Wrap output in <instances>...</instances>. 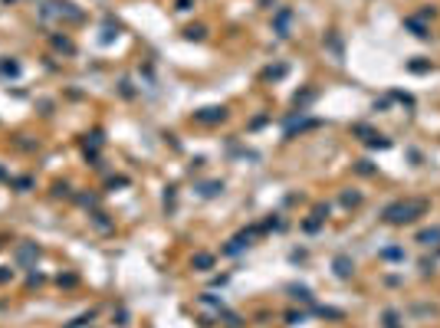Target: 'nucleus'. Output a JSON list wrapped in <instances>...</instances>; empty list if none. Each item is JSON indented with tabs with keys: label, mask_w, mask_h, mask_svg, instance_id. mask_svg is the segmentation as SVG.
I'll return each mask as SVG.
<instances>
[{
	"label": "nucleus",
	"mask_w": 440,
	"mask_h": 328,
	"mask_svg": "<svg viewBox=\"0 0 440 328\" xmlns=\"http://www.w3.org/2000/svg\"><path fill=\"white\" fill-rule=\"evenodd\" d=\"M431 210V203L424 200V197H404V200H394L385 207V223H391V227H404V223H414L417 217H424V213Z\"/></svg>",
	"instance_id": "obj_1"
},
{
	"label": "nucleus",
	"mask_w": 440,
	"mask_h": 328,
	"mask_svg": "<svg viewBox=\"0 0 440 328\" xmlns=\"http://www.w3.org/2000/svg\"><path fill=\"white\" fill-rule=\"evenodd\" d=\"M223 118H227V109H223V105H207V109L194 112V122H201V125H220Z\"/></svg>",
	"instance_id": "obj_2"
},
{
	"label": "nucleus",
	"mask_w": 440,
	"mask_h": 328,
	"mask_svg": "<svg viewBox=\"0 0 440 328\" xmlns=\"http://www.w3.org/2000/svg\"><path fill=\"white\" fill-rule=\"evenodd\" d=\"M352 135H358V138H362L365 145H371V148H388V145H391L388 138H381V135H378L375 128H368V125H352Z\"/></svg>",
	"instance_id": "obj_3"
},
{
	"label": "nucleus",
	"mask_w": 440,
	"mask_h": 328,
	"mask_svg": "<svg viewBox=\"0 0 440 328\" xmlns=\"http://www.w3.org/2000/svg\"><path fill=\"white\" fill-rule=\"evenodd\" d=\"M250 240H253V230H250V233H236L233 240L223 246V253H227V256H236L240 250H246V246H250Z\"/></svg>",
	"instance_id": "obj_4"
},
{
	"label": "nucleus",
	"mask_w": 440,
	"mask_h": 328,
	"mask_svg": "<svg viewBox=\"0 0 440 328\" xmlns=\"http://www.w3.org/2000/svg\"><path fill=\"white\" fill-rule=\"evenodd\" d=\"M332 266H335V276H338V279H348V276L355 273V263L345 256V253H338V256H335V263H332Z\"/></svg>",
	"instance_id": "obj_5"
},
{
	"label": "nucleus",
	"mask_w": 440,
	"mask_h": 328,
	"mask_svg": "<svg viewBox=\"0 0 440 328\" xmlns=\"http://www.w3.org/2000/svg\"><path fill=\"white\" fill-rule=\"evenodd\" d=\"M315 125H319V118H292L286 125V138H292L296 132H306V128H315Z\"/></svg>",
	"instance_id": "obj_6"
},
{
	"label": "nucleus",
	"mask_w": 440,
	"mask_h": 328,
	"mask_svg": "<svg viewBox=\"0 0 440 328\" xmlns=\"http://www.w3.org/2000/svg\"><path fill=\"white\" fill-rule=\"evenodd\" d=\"M417 243L421 246H440V227H427L417 233Z\"/></svg>",
	"instance_id": "obj_7"
},
{
	"label": "nucleus",
	"mask_w": 440,
	"mask_h": 328,
	"mask_svg": "<svg viewBox=\"0 0 440 328\" xmlns=\"http://www.w3.org/2000/svg\"><path fill=\"white\" fill-rule=\"evenodd\" d=\"M404 26H408V30L414 33L417 39H427V36H431V30L424 26V20H421V16H408V20H404Z\"/></svg>",
	"instance_id": "obj_8"
},
{
	"label": "nucleus",
	"mask_w": 440,
	"mask_h": 328,
	"mask_svg": "<svg viewBox=\"0 0 440 328\" xmlns=\"http://www.w3.org/2000/svg\"><path fill=\"white\" fill-rule=\"evenodd\" d=\"M289 23H292V13L289 10H279V13H276V33H279V36H289Z\"/></svg>",
	"instance_id": "obj_9"
},
{
	"label": "nucleus",
	"mask_w": 440,
	"mask_h": 328,
	"mask_svg": "<svg viewBox=\"0 0 440 328\" xmlns=\"http://www.w3.org/2000/svg\"><path fill=\"white\" fill-rule=\"evenodd\" d=\"M191 266H194L197 273H207V269L214 266V256H211V253H197V256L191 259Z\"/></svg>",
	"instance_id": "obj_10"
},
{
	"label": "nucleus",
	"mask_w": 440,
	"mask_h": 328,
	"mask_svg": "<svg viewBox=\"0 0 440 328\" xmlns=\"http://www.w3.org/2000/svg\"><path fill=\"white\" fill-rule=\"evenodd\" d=\"M16 256H20V263H33V259H36V246H33V243H26V246H20V253H16Z\"/></svg>",
	"instance_id": "obj_11"
},
{
	"label": "nucleus",
	"mask_w": 440,
	"mask_h": 328,
	"mask_svg": "<svg viewBox=\"0 0 440 328\" xmlns=\"http://www.w3.org/2000/svg\"><path fill=\"white\" fill-rule=\"evenodd\" d=\"M53 46L59 49V53H76V46H72V39H66V36H53Z\"/></svg>",
	"instance_id": "obj_12"
},
{
	"label": "nucleus",
	"mask_w": 440,
	"mask_h": 328,
	"mask_svg": "<svg viewBox=\"0 0 440 328\" xmlns=\"http://www.w3.org/2000/svg\"><path fill=\"white\" fill-rule=\"evenodd\" d=\"M358 203H362V194H358V190H345V194H342V207H358Z\"/></svg>",
	"instance_id": "obj_13"
},
{
	"label": "nucleus",
	"mask_w": 440,
	"mask_h": 328,
	"mask_svg": "<svg viewBox=\"0 0 440 328\" xmlns=\"http://www.w3.org/2000/svg\"><path fill=\"white\" fill-rule=\"evenodd\" d=\"M381 322H385V328H401V315L394 312V309H388V312H385V319H381Z\"/></svg>",
	"instance_id": "obj_14"
},
{
	"label": "nucleus",
	"mask_w": 440,
	"mask_h": 328,
	"mask_svg": "<svg viewBox=\"0 0 440 328\" xmlns=\"http://www.w3.org/2000/svg\"><path fill=\"white\" fill-rule=\"evenodd\" d=\"M184 36H188V39H204V36H207V30L197 23V26H188V30H184Z\"/></svg>",
	"instance_id": "obj_15"
},
{
	"label": "nucleus",
	"mask_w": 440,
	"mask_h": 328,
	"mask_svg": "<svg viewBox=\"0 0 440 328\" xmlns=\"http://www.w3.org/2000/svg\"><path fill=\"white\" fill-rule=\"evenodd\" d=\"M289 292H292V296H296V299H302V302H312V292H309L306 286H292Z\"/></svg>",
	"instance_id": "obj_16"
},
{
	"label": "nucleus",
	"mask_w": 440,
	"mask_h": 328,
	"mask_svg": "<svg viewBox=\"0 0 440 328\" xmlns=\"http://www.w3.org/2000/svg\"><path fill=\"white\" fill-rule=\"evenodd\" d=\"M312 99H315V92H312V89H309V92H302V95H296V109L302 112V109H306V105H309Z\"/></svg>",
	"instance_id": "obj_17"
},
{
	"label": "nucleus",
	"mask_w": 440,
	"mask_h": 328,
	"mask_svg": "<svg viewBox=\"0 0 440 328\" xmlns=\"http://www.w3.org/2000/svg\"><path fill=\"white\" fill-rule=\"evenodd\" d=\"M381 256L385 259H404V250L401 246H388V250H381Z\"/></svg>",
	"instance_id": "obj_18"
},
{
	"label": "nucleus",
	"mask_w": 440,
	"mask_h": 328,
	"mask_svg": "<svg viewBox=\"0 0 440 328\" xmlns=\"http://www.w3.org/2000/svg\"><path fill=\"white\" fill-rule=\"evenodd\" d=\"M355 171L368 177V174H375V164H371V161H358V164H355Z\"/></svg>",
	"instance_id": "obj_19"
},
{
	"label": "nucleus",
	"mask_w": 440,
	"mask_h": 328,
	"mask_svg": "<svg viewBox=\"0 0 440 328\" xmlns=\"http://www.w3.org/2000/svg\"><path fill=\"white\" fill-rule=\"evenodd\" d=\"M322 223H325V220H322V217H315V213H312V220H306V223H302V227H306L309 233H315V230L322 227Z\"/></svg>",
	"instance_id": "obj_20"
},
{
	"label": "nucleus",
	"mask_w": 440,
	"mask_h": 328,
	"mask_svg": "<svg viewBox=\"0 0 440 328\" xmlns=\"http://www.w3.org/2000/svg\"><path fill=\"white\" fill-rule=\"evenodd\" d=\"M223 322H227L230 328H240V325H243V319H240V315H233V312H223Z\"/></svg>",
	"instance_id": "obj_21"
},
{
	"label": "nucleus",
	"mask_w": 440,
	"mask_h": 328,
	"mask_svg": "<svg viewBox=\"0 0 440 328\" xmlns=\"http://www.w3.org/2000/svg\"><path fill=\"white\" fill-rule=\"evenodd\" d=\"M286 76V66H269L266 69V79H283Z\"/></svg>",
	"instance_id": "obj_22"
},
{
	"label": "nucleus",
	"mask_w": 440,
	"mask_h": 328,
	"mask_svg": "<svg viewBox=\"0 0 440 328\" xmlns=\"http://www.w3.org/2000/svg\"><path fill=\"white\" fill-rule=\"evenodd\" d=\"M220 190H223V184H204V187H201V194H204V197H214V194H220Z\"/></svg>",
	"instance_id": "obj_23"
},
{
	"label": "nucleus",
	"mask_w": 440,
	"mask_h": 328,
	"mask_svg": "<svg viewBox=\"0 0 440 328\" xmlns=\"http://www.w3.org/2000/svg\"><path fill=\"white\" fill-rule=\"evenodd\" d=\"M408 69H411V72H427V69H431V63H421V59H414V63H408Z\"/></svg>",
	"instance_id": "obj_24"
},
{
	"label": "nucleus",
	"mask_w": 440,
	"mask_h": 328,
	"mask_svg": "<svg viewBox=\"0 0 440 328\" xmlns=\"http://www.w3.org/2000/svg\"><path fill=\"white\" fill-rule=\"evenodd\" d=\"M315 312L325 315V319H342V312H338V309H325V305H322V309H315Z\"/></svg>",
	"instance_id": "obj_25"
},
{
	"label": "nucleus",
	"mask_w": 440,
	"mask_h": 328,
	"mask_svg": "<svg viewBox=\"0 0 440 328\" xmlns=\"http://www.w3.org/2000/svg\"><path fill=\"white\" fill-rule=\"evenodd\" d=\"M0 69L10 72V76H16V72H20V66H16V63H0Z\"/></svg>",
	"instance_id": "obj_26"
},
{
	"label": "nucleus",
	"mask_w": 440,
	"mask_h": 328,
	"mask_svg": "<svg viewBox=\"0 0 440 328\" xmlns=\"http://www.w3.org/2000/svg\"><path fill=\"white\" fill-rule=\"evenodd\" d=\"M56 197H69V184H56Z\"/></svg>",
	"instance_id": "obj_27"
},
{
	"label": "nucleus",
	"mask_w": 440,
	"mask_h": 328,
	"mask_svg": "<svg viewBox=\"0 0 440 328\" xmlns=\"http://www.w3.org/2000/svg\"><path fill=\"white\" fill-rule=\"evenodd\" d=\"M391 95H394L398 102H404V105H414V99H411V95H404V92H391Z\"/></svg>",
	"instance_id": "obj_28"
},
{
	"label": "nucleus",
	"mask_w": 440,
	"mask_h": 328,
	"mask_svg": "<svg viewBox=\"0 0 440 328\" xmlns=\"http://www.w3.org/2000/svg\"><path fill=\"white\" fill-rule=\"evenodd\" d=\"M178 10H191V0H178Z\"/></svg>",
	"instance_id": "obj_29"
},
{
	"label": "nucleus",
	"mask_w": 440,
	"mask_h": 328,
	"mask_svg": "<svg viewBox=\"0 0 440 328\" xmlns=\"http://www.w3.org/2000/svg\"><path fill=\"white\" fill-rule=\"evenodd\" d=\"M10 279V273H7V269H0V282H7Z\"/></svg>",
	"instance_id": "obj_30"
}]
</instances>
